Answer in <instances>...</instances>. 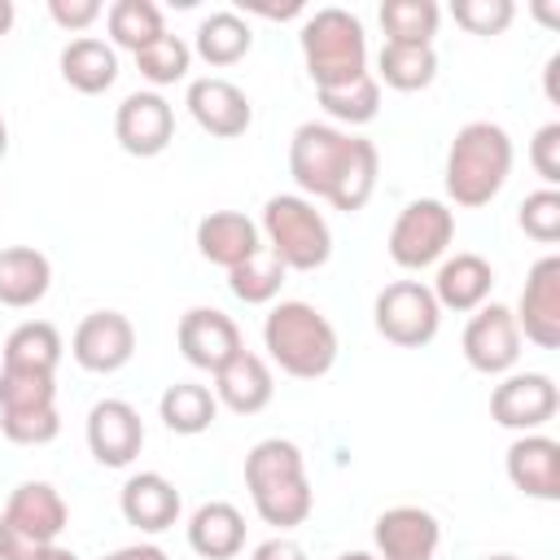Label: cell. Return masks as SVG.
<instances>
[{"label":"cell","instance_id":"cell-39","mask_svg":"<svg viewBox=\"0 0 560 560\" xmlns=\"http://www.w3.org/2000/svg\"><path fill=\"white\" fill-rule=\"evenodd\" d=\"M451 18L468 35H503L512 26V18H516V4L512 0H455Z\"/></svg>","mask_w":560,"mask_h":560},{"label":"cell","instance_id":"cell-33","mask_svg":"<svg viewBox=\"0 0 560 560\" xmlns=\"http://www.w3.org/2000/svg\"><path fill=\"white\" fill-rule=\"evenodd\" d=\"M438 22H442V9L433 0H385L381 4L385 44H433Z\"/></svg>","mask_w":560,"mask_h":560},{"label":"cell","instance_id":"cell-24","mask_svg":"<svg viewBox=\"0 0 560 560\" xmlns=\"http://www.w3.org/2000/svg\"><path fill=\"white\" fill-rule=\"evenodd\" d=\"M188 547L201 560H232L245 547V516L236 503L210 499L188 516Z\"/></svg>","mask_w":560,"mask_h":560},{"label":"cell","instance_id":"cell-7","mask_svg":"<svg viewBox=\"0 0 560 560\" xmlns=\"http://www.w3.org/2000/svg\"><path fill=\"white\" fill-rule=\"evenodd\" d=\"M70 521L66 499L48 481H22L0 512V560H31L39 547L57 542Z\"/></svg>","mask_w":560,"mask_h":560},{"label":"cell","instance_id":"cell-44","mask_svg":"<svg viewBox=\"0 0 560 560\" xmlns=\"http://www.w3.org/2000/svg\"><path fill=\"white\" fill-rule=\"evenodd\" d=\"M249 13H262V18H298L302 4H298V0H289V4H280V9H276V4H249Z\"/></svg>","mask_w":560,"mask_h":560},{"label":"cell","instance_id":"cell-21","mask_svg":"<svg viewBox=\"0 0 560 560\" xmlns=\"http://www.w3.org/2000/svg\"><path fill=\"white\" fill-rule=\"evenodd\" d=\"M197 249H201L206 262L232 271V267H241L245 258H254L262 249V232L241 210H210L197 223Z\"/></svg>","mask_w":560,"mask_h":560},{"label":"cell","instance_id":"cell-29","mask_svg":"<svg viewBox=\"0 0 560 560\" xmlns=\"http://www.w3.org/2000/svg\"><path fill=\"white\" fill-rule=\"evenodd\" d=\"M254 48V31H249V22L241 18V13H232V9H219V13H210V18H201V26H197V39H192V52L206 61V66H236L245 52Z\"/></svg>","mask_w":560,"mask_h":560},{"label":"cell","instance_id":"cell-40","mask_svg":"<svg viewBox=\"0 0 560 560\" xmlns=\"http://www.w3.org/2000/svg\"><path fill=\"white\" fill-rule=\"evenodd\" d=\"M529 166L538 171V179L547 188L560 184V122H542L529 140Z\"/></svg>","mask_w":560,"mask_h":560},{"label":"cell","instance_id":"cell-26","mask_svg":"<svg viewBox=\"0 0 560 560\" xmlns=\"http://www.w3.org/2000/svg\"><path fill=\"white\" fill-rule=\"evenodd\" d=\"M61 79L74 92H83V96H101L118 79V52H114V44L92 39V35L70 39L61 48Z\"/></svg>","mask_w":560,"mask_h":560},{"label":"cell","instance_id":"cell-15","mask_svg":"<svg viewBox=\"0 0 560 560\" xmlns=\"http://www.w3.org/2000/svg\"><path fill=\"white\" fill-rule=\"evenodd\" d=\"M175 341H179V354L201 368V372H219L228 359H236L245 350L241 341V328L232 315L214 311V306H192L179 315V328H175Z\"/></svg>","mask_w":560,"mask_h":560},{"label":"cell","instance_id":"cell-25","mask_svg":"<svg viewBox=\"0 0 560 560\" xmlns=\"http://www.w3.org/2000/svg\"><path fill=\"white\" fill-rule=\"evenodd\" d=\"M52 284V262L35 245H9L0 249V306L26 311L35 306Z\"/></svg>","mask_w":560,"mask_h":560},{"label":"cell","instance_id":"cell-48","mask_svg":"<svg viewBox=\"0 0 560 560\" xmlns=\"http://www.w3.org/2000/svg\"><path fill=\"white\" fill-rule=\"evenodd\" d=\"M4 153H9V127H4V118H0V162H4Z\"/></svg>","mask_w":560,"mask_h":560},{"label":"cell","instance_id":"cell-42","mask_svg":"<svg viewBox=\"0 0 560 560\" xmlns=\"http://www.w3.org/2000/svg\"><path fill=\"white\" fill-rule=\"evenodd\" d=\"M249 560H306V547L298 538H289V534H276V538L258 542Z\"/></svg>","mask_w":560,"mask_h":560},{"label":"cell","instance_id":"cell-2","mask_svg":"<svg viewBox=\"0 0 560 560\" xmlns=\"http://www.w3.org/2000/svg\"><path fill=\"white\" fill-rule=\"evenodd\" d=\"M245 490L254 499V512L276 529L302 525L315 508V494L306 481V459H302L298 442H289V438H262L249 446Z\"/></svg>","mask_w":560,"mask_h":560},{"label":"cell","instance_id":"cell-18","mask_svg":"<svg viewBox=\"0 0 560 560\" xmlns=\"http://www.w3.org/2000/svg\"><path fill=\"white\" fill-rule=\"evenodd\" d=\"M376 560H433L442 547V525L429 508L398 503L376 516Z\"/></svg>","mask_w":560,"mask_h":560},{"label":"cell","instance_id":"cell-22","mask_svg":"<svg viewBox=\"0 0 560 560\" xmlns=\"http://www.w3.org/2000/svg\"><path fill=\"white\" fill-rule=\"evenodd\" d=\"M494 289V267L481 258V254H455V258H442L438 262V276H433V298L442 311H455V315H468L477 306H486Z\"/></svg>","mask_w":560,"mask_h":560},{"label":"cell","instance_id":"cell-17","mask_svg":"<svg viewBox=\"0 0 560 560\" xmlns=\"http://www.w3.org/2000/svg\"><path fill=\"white\" fill-rule=\"evenodd\" d=\"M144 446V420L127 398H101L88 411V451L105 468H127Z\"/></svg>","mask_w":560,"mask_h":560},{"label":"cell","instance_id":"cell-37","mask_svg":"<svg viewBox=\"0 0 560 560\" xmlns=\"http://www.w3.org/2000/svg\"><path fill=\"white\" fill-rule=\"evenodd\" d=\"M0 433L13 446H48L61 433L57 407H35V411H0Z\"/></svg>","mask_w":560,"mask_h":560},{"label":"cell","instance_id":"cell-16","mask_svg":"<svg viewBox=\"0 0 560 560\" xmlns=\"http://www.w3.org/2000/svg\"><path fill=\"white\" fill-rule=\"evenodd\" d=\"M184 105H188L192 122H197L206 136H214V140H236V136H245L249 122H254L249 96H245L232 79H219V74L192 79Z\"/></svg>","mask_w":560,"mask_h":560},{"label":"cell","instance_id":"cell-47","mask_svg":"<svg viewBox=\"0 0 560 560\" xmlns=\"http://www.w3.org/2000/svg\"><path fill=\"white\" fill-rule=\"evenodd\" d=\"M13 18H18V9H13V0H0V35H9V26H13Z\"/></svg>","mask_w":560,"mask_h":560},{"label":"cell","instance_id":"cell-4","mask_svg":"<svg viewBox=\"0 0 560 560\" xmlns=\"http://www.w3.org/2000/svg\"><path fill=\"white\" fill-rule=\"evenodd\" d=\"M262 346L271 363L293 381H319L337 363V328L311 302H276L262 319Z\"/></svg>","mask_w":560,"mask_h":560},{"label":"cell","instance_id":"cell-10","mask_svg":"<svg viewBox=\"0 0 560 560\" xmlns=\"http://www.w3.org/2000/svg\"><path fill=\"white\" fill-rule=\"evenodd\" d=\"M560 411V389L547 372H508L490 389V420L512 433H538Z\"/></svg>","mask_w":560,"mask_h":560},{"label":"cell","instance_id":"cell-36","mask_svg":"<svg viewBox=\"0 0 560 560\" xmlns=\"http://www.w3.org/2000/svg\"><path fill=\"white\" fill-rule=\"evenodd\" d=\"M35 407H57V381L48 372L0 368V411H35Z\"/></svg>","mask_w":560,"mask_h":560},{"label":"cell","instance_id":"cell-12","mask_svg":"<svg viewBox=\"0 0 560 560\" xmlns=\"http://www.w3.org/2000/svg\"><path fill=\"white\" fill-rule=\"evenodd\" d=\"M70 354L83 372H96V376H109L118 368L131 363L136 354V328L122 311H92L79 319L74 337H70Z\"/></svg>","mask_w":560,"mask_h":560},{"label":"cell","instance_id":"cell-31","mask_svg":"<svg viewBox=\"0 0 560 560\" xmlns=\"http://www.w3.org/2000/svg\"><path fill=\"white\" fill-rule=\"evenodd\" d=\"M315 96H319L328 118L350 122V127L372 122L376 109H381V83H376L372 70H363V74H354L350 83H337V88H315Z\"/></svg>","mask_w":560,"mask_h":560},{"label":"cell","instance_id":"cell-6","mask_svg":"<svg viewBox=\"0 0 560 560\" xmlns=\"http://www.w3.org/2000/svg\"><path fill=\"white\" fill-rule=\"evenodd\" d=\"M258 232L267 236V254L280 258L284 271H315L332 258L328 219L302 192H276L262 206Z\"/></svg>","mask_w":560,"mask_h":560},{"label":"cell","instance_id":"cell-43","mask_svg":"<svg viewBox=\"0 0 560 560\" xmlns=\"http://www.w3.org/2000/svg\"><path fill=\"white\" fill-rule=\"evenodd\" d=\"M101 560H171V556L158 542H131V547H118V551H109Z\"/></svg>","mask_w":560,"mask_h":560},{"label":"cell","instance_id":"cell-13","mask_svg":"<svg viewBox=\"0 0 560 560\" xmlns=\"http://www.w3.org/2000/svg\"><path fill=\"white\" fill-rule=\"evenodd\" d=\"M516 328L525 341H534L538 350H556L560 346V254H547L529 267L521 302H516Z\"/></svg>","mask_w":560,"mask_h":560},{"label":"cell","instance_id":"cell-1","mask_svg":"<svg viewBox=\"0 0 560 560\" xmlns=\"http://www.w3.org/2000/svg\"><path fill=\"white\" fill-rule=\"evenodd\" d=\"M289 175L311 197H324L332 210H363L376 192L381 153L372 140L337 131L328 122H302L289 140Z\"/></svg>","mask_w":560,"mask_h":560},{"label":"cell","instance_id":"cell-14","mask_svg":"<svg viewBox=\"0 0 560 560\" xmlns=\"http://www.w3.org/2000/svg\"><path fill=\"white\" fill-rule=\"evenodd\" d=\"M114 140L131 158H158L175 140V109L162 92H131L114 109Z\"/></svg>","mask_w":560,"mask_h":560},{"label":"cell","instance_id":"cell-34","mask_svg":"<svg viewBox=\"0 0 560 560\" xmlns=\"http://www.w3.org/2000/svg\"><path fill=\"white\" fill-rule=\"evenodd\" d=\"M280 284H284V267H280V258H271L267 249H258L254 258H245L241 267L228 271V289H232V298H241L245 306H267V302H276Z\"/></svg>","mask_w":560,"mask_h":560},{"label":"cell","instance_id":"cell-32","mask_svg":"<svg viewBox=\"0 0 560 560\" xmlns=\"http://www.w3.org/2000/svg\"><path fill=\"white\" fill-rule=\"evenodd\" d=\"M105 26H109V39L118 48H127V52H140L144 44L166 35L162 9L153 0H114L109 13H105Z\"/></svg>","mask_w":560,"mask_h":560},{"label":"cell","instance_id":"cell-28","mask_svg":"<svg viewBox=\"0 0 560 560\" xmlns=\"http://www.w3.org/2000/svg\"><path fill=\"white\" fill-rule=\"evenodd\" d=\"M158 416H162V424H166L171 433L197 438V433H206V429L214 424L219 398H214V389H206V385H197V381H175V385H166V394L158 398Z\"/></svg>","mask_w":560,"mask_h":560},{"label":"cell","instance_id":"cell-19","mask_svg":"<svg viewBox=\"0 0 560 560\" xmlns=\"http://www.w3.org/2000/svg\"><path fill=\"white\" fill-rule=\"evenodd\" d=\"M508 481L525 494V499H542L556 503L560 499V442L547 433H521L508 455H503Z\"/></svg>","mask_w":560,"mask_h":560},{"label":"cell","instance_id":"cell-45","mask_svg":"<svg viewBox=\"0 0 560 560\" xmlns=\"http://www.w3.org/2000/svg\"><path fill=\"white\" fill-rule=\"evenodd\" d=\"M556 70H560V52L547 61V70H542V79H547V101L551 105H560V92H556Z\"/></svg>","mask_w":560,"mask_h":560},{"label":"cell","instance_id":"cell-8","mask_svg":"<svg viewBox=\"0 0 560 560\" xmlns=\"http://www.w3.org/2000/svg\"><path fill=\"white\" fill-rule=\"evenodd\" d=\"M451 241H455V210L438 197H420V201H407L398 210L385 245L402 271H424V267L442 262Z\"/></svg>","mask_w":560,"mask_h":560},{"label":"cell","instance_id":"cell-49","mask_svg":"<svg viewBox=\"0 0 560 560\" xmlns=\"http://www.w3.org/2000/svg\"><path fill=\"white\" fill-rule=\"evenodd\" d=\"M337 560H376V556H372V551H341Z\"/></svg>","mask_w":560,"mask_h":560},{"label":"cell","instance_id":"cell-27","mask_svg":"<svg viewBox=\"0 0 560 560\" xmlns=\"http://www.w3.org/2000/svg\"><path fill=\"white\" fill-rule=\"evenodd\" d=\"M57 363H61V332L48 319H26V324H18L4 337L0 368H13V372H48L52 376Z\"/></svg>","mask_w":560,"mask_h":560},{"label":"cell","instance_id":"cell-20","mask_svg":"<svg viewBox=\"0 0 560 560\" xmlns=\"http://www.w3.org/2000/svg\"><path fill=\"white\" fill-rule=\"evenodd\" d=\"M118 512L140 534H162L179 521V490L162 472H131L118 490Z\"/></svg>","mask_w":560,"mask_h":560},{"label":"cell","instance_id":"cell-50","mask_svg":"<svg viewBox=\"0 0 560 560\" xmlns=\"http://www.w3.org/2000/svg\"><path fill=\"white\" fill-rule=\"evenodd\" d=\"M486 560H521V556H512V551H499V556H486Z\"/></svg>","mask_w":560,"mask_h":560},{"label":"cell","instance_id":"cell-23","mask_svg":"<svg viewBox=\"0 0 560 560\" xmlns=\"http://www.w3.org/2000/svg\"><path fill=\"white\" fill-rule=\"evenodd\" d=\"M276 394V381H271V368L262 354L254 350H241L236 359H228L219 372H214V398L236 411V416H258Z\"/></svg>","mask_w":560,"mask_h":560},{"label":"cell","instance_id":"cell-3","mask_svg":"<svg viewBox=\"0 0 560 560\" xmlns=\"http://www.w3.org/2000/svg\"><path fill=\"white\" fill-rule=\"evenodd\" d=\"M512 175V136L490 122H464L446 149V197L464 210L490 206Z\"/></svg>","mask_w":560,"mask_h":560},{"label":"cell","instance_id":"cell-5","mask_svg":"<svg viewBox=\"0 0 560 560\" xmlns=\"http://www.w3.org/2000/svg\"><path fill=\"white\" fill-rule=\"evenodd\" d=\"M298 44H302V61L315 88H337L368 70V35L350 9L328 4V9L306 13Z\"/></svg>","mask_w":560,"mask_h":560},{"label":"cell","instance_id":"cell-41","mask_svg":"<svg viewBox=\"0 0 560 560\" xmlns=\"http://www.w3.org/2000/svg\"><path fill=\"white\" fill-rule=\"evenodd\" d=\"M101 13H105L101 0H48V18H52L61 31H88Z\"/></svg>","mask_w":560,"mask_h":560},{"label":"cell","instance_id":"cell-11","mask_svg":"<svg viewBox=\"0 0 560 560\" xmlns=\"http://www.w3.org/2000/svg\"><path fill=\"white\" fill-rule=\"evenodd\" d=\"M464 359L481 376H508L521 359V328L503 302H486L464 324Z\"/></svg>","mask_w":560,"mask_h":560},{"label":"cell","instance_id":"cell-46","mask_svg":"<svg viewBox=\"0 0 560 560\" xmlns=\"http://www.w3.org/2000/svg\"><path fill=\"white\" fill-rule=\"evenodd\" d=\"M31 560H79V556H74L70 547H57V542H48V547H39Z\"/></svg>","mask_w":560,"mask_h":560},{"label":"cell","instance_id":"cell-9","mask_svg":"<svg viewBox=\"0 0 560 560\" xmlns=\"http://www.w3.org/2000/svg\"><path fill=\"white\" fill-rule=\"evenodd\" d=\"M372 319H376V332L389 341V346H402V350H420L438 337L442 328V306L433 298L429 284L420 280H394L376 293L372 302Z\"/></svg>","mask_w":560,"mask_h":560},{"label":"cell","instance_id":"cell-35","mask_svg":"<svg viewBox=\"0 0 560 560\" xmlns=\"http://www.w3.org/2000/svg\"><path fill=\"white\" fill-rule=\"evenodd\" d=\"M136 66H140V74H144L153 88H171V83L188 79L192 48H188L179 35H158L153 44H144V48L136 52Z\"/></svg>","mask_w":560,"mask_h":560},{"label":"cell","instance_id":"cell-30","mask_svg":"<svg viewBox=\"0 0 560 560\" xmlns=\"http://www.w3.org/2000/svg\"><path fill=\"white\" fill-rule=\"evenodd\" d=\"M438 79V52L433 44H385L376 57V83L394 92H420Z\"/></svg>","mask_w":560,"mask_h":560},{"label":"cell","instance_id":"cell-38","mask_svg":"<svg viewBox=\"0 0 560 560\" xmlns=\"http://www.w3.org/2000/svg\"><path fill=\"white\" fill-rule=\"evenodd\" d=\"M521 232L538 245H556L560 241V192L556 188H538L521 201V214H516Z\"/></svg>","mask_w":560,"mask_h":560}]
</instances>
